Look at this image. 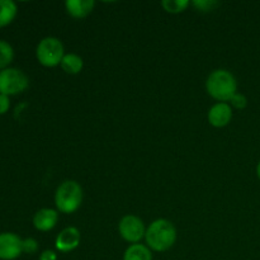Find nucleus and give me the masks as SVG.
<instances>
[{
	"mask_svg": "<svg viewBox=\"0 0 260 260\" xmlns=\"http://www.w3.org/2000/svg\"><path fill=\"white\" fill-rule=\"evenodd\" d=\"M233 107L229 103H216L210 108L207 114L208 123L216 128H223L233 121Z\"/></svg>",
	"mask_w": 260,
	"mask_h": 260,
	"instance_id": "1a4fd4ad",
	"label": "nucleus"
},
{
	"mask_svg": "<svg viewBox=\"0 0 260 260\" xmlns=\"http://www.w3.org/2000/svg\"><path fill=\"white\" fill-rule=\"evenodd\" d=\"M95 7L94 0H66V13L74 19H84L88 17Z\"/></svg>",
	"mask_w": 260,
	"mask_h": 260,
	"instance_id": "9b49d317",
	"label": "nucleus"
},
{
	"mask_svg": "<svg viewBox=\"0 0 260 260\" xmlns=\"http://www.w3.org/2000/svg\"><path fill=\"white\" fill-rule=\"evenodd\" d=\"M23 239L14 233L0 234V259L14 260L23 253Z\"/></svg>",
	"mask_w": 260,
	"mask_h": 260,
	"instance_id": "0eeeda50",
	"label": "nucleus"
},
{
	"mask_svg": "<svg viewBox=\"0 0 260 260\" xmlns=\"http://www.w3.org/2000/svg\"><path fill=\"white\" fill-rule=\"evenodd\" d=\"M206 90L208 95L218 103H229L238 93V80L229 70L217 69L208 75L206 80Z\"/></svg>",
	"mask_w": 260,
	"mask_h": 260,
	"instance_id": "f03ea898",
	"label": "nucleus"
},
{
	"mask_svg": "<svg viewBox=\"0 0 260 260\" xmlns=\"http://www.w3.org/2000/svg\"><path fill=\"white\" fill-rule=\"evenodd\" d=\"M58 221V211L53 208H41L33 216V226L36 230L47 233L55 229Z\"/></svg>",
	"mask_w": 260,
	"mask_h": 260,
	"instance_id": "9d476101",
	"label": "nucleus"
},
{
	"mask_svg": "<svg viewBox=\"0 0 260 260\" xmlns=\"http://www.w3.org/2000/svg\"><path fill=\"white\" fill-rule=\"evenodd\" d=\"M123 260H152V251L144 244H132L124 250Z\"/></svg>",
	"mask_w": 260,
	"mask_h": 260,
	"instance_id": "ddd939ff",
	"label": "nucleus"
},
{
	"mask_svg": "<svg viewBox=\"0 0 260 260\" xmlns=\"http://www.w3.org/2000/svg\"><path fill=\"white\" fill-rule=\"evenodd\" d=\"M190 5L189 0H162L161 7L169 14H179L185 12Z\"/></svg>",
	"mask_w": 260,
	"mask_h": 260,
	"instance_id": "2eb2a0df",
	"label": "nucleus"
},
{
	"mask_svg": "<svg viewBox=\"0 0 260 260\" xmlns=\"http://www.w3.org/2000/svg\"><path fill=\"white\" fill-rule=\"evenodd\" d=\"M190 4H192L198 12L210 13L213 12V10L220 5V3H218L217 0H193Z\"/></svg>",
	"mask_w": 260,
	"mask_h": 260,
	"instance_id": "f3484780",
	"label": "nucleus"
},
{
	"mask_svg": "<svg viewBox=\"0 0 260 260\" xmlns=\"http://www.w3.org/2000/svg\"><path fill=\"white\" fill-rule=\"evenodd\" d=\"M61 69L69 75H78L81 73L84 68V60L78 53H65L62 61H61Z\"/></svg>",
	"mask_w": 260,
	"mask_h": 260,
	"instance_id": "f8f14e48",
	"label": "nucleus"
},
{
	"mask_svg": "<svg viewBox=\"0 0 260 260\" xmlns=\"http://www.w3.org/2000/svg\"><path fill=\"white\" fill-rule=\"evenodd\" d=\"M18 8L13 0H0V27L10 24L17 17Z\"/></svg>",
	"mask_w": 260,
	"mask_h": 260,
	"instance_id": "4468645a",
	"label": "nucleus"
},
{
	"mask_svg": "<svg viewBox=\"0 0 260 260\" xmlns=\"http://www.w3.org/2000/svg\"><path fill=\"white\" fill-rule=\"evenodd\" d=\"M146 226L144 221L135 215H126L119 220L118 222V234L124 241L132 245V244H140L142 239H145L146 234Z\"/></svg>",
	"mask_w": 260,
	"mask_h": 260,
	"instance_id": "423d86ee",
	"label": "nucleus"
},
{
	"mask_svg": "<svg viewBox=\"0 0 260 260\" xmlns=\"http://www.w3.org/2000/svg\"><path fill=\"white\" fill-rule=\"evenodd\" d=\"M145 241L151 251L164 253L174 246L177 241V229L172 221L157 218L147 226Z\"/></svg>",
	"mask_w": 260,
	"mask_h": 260,
	"instance_id": "f257e3e1",
	"label": "nucleus"
},
{
	"mask_svg": "<svg viewBox=\"0 0 260 260\" xmlns=\"http://www.w3.org/2000/svg\"><path fill=\"white\" fill-rule=\"evenodd\" d=\"M256 177H258V179L260 180V161L258 162V165H256Z\"/></svg>",
	"mask_w": 260,
	"mask_h": 260,
	"instance_id": "4be33fe9",
	"label": "nucleus"
},
{
	"mask_svg": "<svg viewBox=\"0 0 260 260\" xmlns=\"http://www.w3.org/2000/svg\"><path fill=\"white\" fill-rule=\"evenodd\" d=\"M63 56H65L63 43L57 37L52 36L42 38L36 48L37 61L45 68H56L61 65Z\"/></svg>",
	"mask_w": 260,
	"mask_h": 260,
	"instance_id": "20e7f679",
	"label": "nucleus"
},
{
	"mask_svg": "<svg viewBox=\"0 0 260 260\" xmlns=\"http://www.w3.org/2000/svg\"><path fill=\"white\" fill-rule=\"evenodd\" d=\"M14 58V50L12 45L4 40H0V70L9 68Z\"/></svg>",
	"mask_w": 260,
	"mask_h": 260,
	"instance_id": "dca6fc26",
	"label": "nucleus"
},
{
	"mask_svg": "<svg viewBox=\"0 0 260 260\" xmlns=\"http://www.w3.org/2000/svg\"><path fill=\"white\" fill-rule=\"evenodd\" d=\"M38 260H57V254L55 253L53 250H43L42 253L40 254V259Z\"/></svg>",
	"mask_w": 260,
	"mask_h": 260,
	"instance_id": "412c9836",
	"label": "nucleus"
},
{
	"mask_svg": "<svg viewBox=\"0 0 260 260\" xmlns=\"http://www.w3.org/2000/svg\"><path fill=\"white\" fill-rule=\"evenodd\" d=\"M29 85V79L20 69L7 68L0 70V94L17 95L23 93Z\"/></svg>",
	"mask_w": 260,
	"mask_h": 260,
	"instance_id": "39448f33",
	"label": "nucleus"
},
{
	"mask_svg": "<svg viewBox=\"0 0 260 260\" xmlns=\"http://www.w3.org/2000/svg\"><path fill=\"white\" fill-rule=\"evenodd\" d=\"M83 188L76 180H65L55 192L56 210L63 215L75 213L83 203Z\"/></svg>",
	"mask_w": 260,
	"mask_h": 260,
	"instance_id": "7ed1b4c3",
	"label": "nucleus"
},
{
	"mask_svg": "<svg viewBox=\"0 0 260 260\" xmlns=\"http://www.w3.org/2000/svg\"><path fill=\"white\" fill-rule=\"evenodd\" d=\"M229 104H230L233 108L241 111V109H245L246 107H248V98H246L244 94L236 93L235 95L231 98V101L229 102Z\"/></svg>",
	"mask_w": 260,
	"mask_h": 260,
	"instance_id": "a211bd4d",
	"label": "nucleus"
},
{
	"mask_svg": "<svg viewBox=\"0 0 260 260\" xmlns=\"http://www.w3.org/2000/svg\"><path fill=\"white\" fill-rule=\"evenodd\" d=\"M23 253L25 254H35L38 251V241L33 238L23 239Z\"/></svg>",
	"mask_w": 260,
	"mask_h": 260,
	"instance_id": "6ab92c4d",
	"label": "nucleus"
},
{
	"mask_svg": "<svg viewBox=\"0 0 260 260\" xmlns=\"http://www.w3.org/2000/svg\"><path fill=\"white\" fill-rule=\"evenodd\" d=\"M10 108V99L8 95L0 94V114H5Z\"/></svg>",
	"mask_w": 260,
	"mask_h": 260,
	"instance_id": "aec40b11",
	"label": "nucleus"
},
{
	"mask_svg": "<svg viewBox=\"0 0 260 260\" xmlns=\"http://www.w3.org/2000/svg\"><path fill=\"white\" fill-rule=\"evenodd\" d=\"M80 241L81 234L79 229L69 226L57 235L55 240V248L60 253H70L80 245Z\"/></svg>",
	"mask_w": 260,
	"mask_h": 260,
	"instance_id": "6e6552de",
	"label": "nucleus"
}]
</instances>
